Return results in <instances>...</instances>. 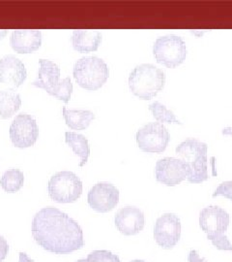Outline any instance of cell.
<instances>
[{
  "instance_id": "20",
  "label": "cell",
  "mask_w": 232,
  "mask_h": 262,
  "mask_svg": "<svg viewBox=\"0 0 232 262\" xmlns=\"http://www.w3.org/2000/svg\"><path fill=\"white\" fill-rule=\"evenodd\" d=\"M21 105L20 95L11 90L0 91V117L9 119L19 111Z\"/></svg>"
},
{
  "instance_id": "14",
  "label": "cell",
  "mask_w": 232,
  "mask_h": 262,
  "mask_svg": "<svg viewBox=\"0 0 232 262\" xmlns=\"http://www.w3.org/2000/svg\"><path fill=\"white\" fill-rule=\"evenodd\" d=\"M114 224L121 234L133 236L139 234L145 225L143 212L135 206H126L120 209L114 217Z\"/></svg>"
},
{
  "instance_id": "26",
  "label": "cell",
  "mask_w": 232,
  "mask_h": 262,
  "mask_svg": "<svg viewBox=\"0 0 232 262\" xmlns=\"http://www.w3.org/2000/svg\"><path fill=\"white\" fill-rule=\"evenodd\" d=\"M9 253V244L7 240L0 235V262L4 261Z\"/></svg>"
},
{
  "instance_id": "5",
  "label": "cell",
  "mask_w": 232,
  "mask_h": 262,
  "mask_svg": "<svg viewBox=\"0 0 232 262\" xmlns=\"http://www.w3.org/2000/svg\"><path fill=\"white\" fill-rule=\"evenodd\" d=\"M74 80L82 88L97 91L102 88L110 76L109 66L98 56H84L74 66Z\"/></svg>"
},
{
  "instance_id": "7",
  "label": "cell",
  "mask_w": 232,
  "mask_h": 262,
  "mask_svg": "<svg viewBox=\"0 0 232 262\" xmlns=\"http://www.w3.org/2000/svg\"><path fill=\"white\" fill-rule=\"evenodd\" d=\"M153 54L160 64L175 68L185 61L187 47L185 41L174 34L159 37L153 46Z\"/></svg>"
},
{
  "instance_id": "1",
  "label": "cell",
  "mask_w": 232,
  "mask_h": 262,
  "mask_svg": "<svg viewBox=\"0 0 232 262\" xmlns=\"http://www.w3.org/2000/svg\"><path fill=\"white\" fill-rule=\"evenodd\" d=\"M31 231L35 242L49 253L68 254L84 246L81 225L55 207L43 208L35 214Z\"/></svg>"
},
{
  "instance_id": "25",
  "label": "cell",
  "mask_w": 232,
  "mask_h": 262,
  "mask_svg": "<svg viewBox=\"0 0 232 262\" xmlns=\"http://www.w3.org/2000/svg\"><path fill=\"white\" fill-rule=\"evenodd\" d=\"M224 196L232 201V181L222 183L214 191L213 197Z\"/></svg>"
},
{
  "instance_id": "19",
  "label": "cell",
  "mask_w": 232,
  "mask_h": 262,
  "mask_svg": "<svg viewBox=\"0 0 232 262\" xmlns=\"http://www.w3.org/2000/svg\"><path fill=\"white\" fill-rule=\"evenodd\" d=\"M65 142L73 149L74 154L81 158L80 166H84L90 156V146L87 138L83 134L68 131L65 133Z\"/></svg>"
},
{
  "instance_id": "17",
  "label": "cell",
  "mask_w": 232,
  "mask_h": 262,
  "mask_svg": "<svg viewBox=\"0 0 232 262\" xmlns=\"http://www.w3.org/2000/svg\"><path fill=\"white\" fill-rule=\"evenodd\" d=\"M102 42V34L98 30L75 29L72 35V45L80 53H89L98 50Z\"/></svg>"
},
{
  "instance_id": "9",
  "label": "cell",
  "mask_w": 232,
  "mask_h": 262,
  "mask_svg": "<svg viewBox=\"0 0 232 262\" xmlns=\"http://www.w3.org/2000/svg\"><path fill=\"white\" fill-rule=\"evenodd\" d=\"M10 139L19 149L33 146L39 136V128L35 119L27 113H20L10 125Z\"/></svg>"
},
{
  "instance_id": "12",
  "label": "cell",
  "mask_w": 232,
  "mask_h": 262,
  "mask_svg": "<svg viewBox=\"0 0 232 262\" xmlns=\"http://www.w3.org/2000/svg\"><path fill=\"white\" fill-rule=\"evenodd\" d=\"M87 202L94 211L108 213L117 206L119 190L110 183H98L88 191Z\"/></svg>"
},
{
  "instance_id": "11",
  "label": "cell",
  "mask_w": 232,
  "mask_h": 262,
  "mask_svg": "<svg viewBox=\"0 0 232 262\" xmlns=\"http://www.w3.org/2000/svg\"><path fill=\"white\" fill-rule=\"evenodd\" d=\"M181 238V222L178 215L166 213L157 219L154 226V239L165 250L176 246Z\"/></svg>"
},
{
  "instance_id": "27",
  "label": "cell",
  "mask_w": 232,
  "mask_h": 262,
  "mask_svg": "<svg viewBox=\"0 0 232 262\" xmlns=\"http://www.w3.org/2000/svg\"><path fill=\"white\" fill-rule=\"evenodd\" d=\"M188 262H208L204 257H201L195 250H192L188 254Z\"/></svg>"
},
{
  "instance_id": "28",
  "label": "cell",
  "mask_w": 232,
  "mask_h": 262,
  "mask_svg": "<svg viewBox=\"0 0 232 262\" xmlns=\"http://www.w3.org/2000/svg\"><path fill=\"white\" fill-rule=\"evenodd\" d=\"M19 262H35L33 259H31L28 254L25 253H19Z\"/></svg>"
},
{
  "instance_id": "10",
  "label": "cell",
  "mask_w": 232,
  "mask_h": 262,
  "mask_svg": "<svg viewBox=\"0 0 232 262\" xmlns=\"http://www.w3.org/2000/svg\"><path fill=\"white\" fill-rule=\"evenodd\" d=\"M190 176V167L182 159L165 158L155 166V177L159 183L167 187H175Z\"/></svg>"
},
{
  "instance_id": "13",
  "label": "cell",
  "mask_w": 232,
  "mask_h": 262,
  "mask_svg": "<svg viewBox=\"0 0 232 262\" xmlns=\"http://www.w3.org/2000/svg\"><path fill=\"white\" fill-rule=\"evenodd\" d=\"M230 224V215L218 206L204 208L199 215V225L207 234V239L225 234Z\"/></svg>"
},
{
  "instance_id": "16",
  "label": "cell",
  "mask_w": 232,
  "mask_h": 262,
  "mask_svg": "<svg viewBox=\"0 0 232 262\" xmlns=\"http://www.w3.org/2000/svg\"><path fill=\"white\" fill-rule=\"evenodd\" d=\"M11 46L19 54H29L42 45V32L40 30L18 29L12 32Z\"/></svg>"
},
{
  "instance_id": "18",
  "label": "cell",
  "mask_w": 232,
  "mask_h": 262,
  "mask_svg": "<svg viewBox=\"0 0 232 262\" xmlns=\"http://www.w3.org/2000/svg\"><path fill=\"white\" fill-rule=\"evenodd\" d=\"M62 112L66 124L74 130H84L87 128L95 119L94 113L88 110H71L63 107Z\"/></svg>"
},
{
  "instance_id": "23",
  "label": "cell",
  "mask_w": 232,
  "mask_h": 262,
  "mask_svg": "<svg viewBox=\"0 0 232 262\" xmlns=\"http://www.w3.org/2000/svg\"><path fill=\"white\" fill-rule=\"evenodd\" d=\"M85 262H121L117 254H114L107 250H97L89 253L85 258Z\"/></svg>"
},
{
  "instance_id": "4",
  "label": "cell",
  "mask_w": 232,
  "mask_h": 262,
  "mask_svg": "<svg viewBox=\"0 0 232 262\" xmlns=\"http://www.w3.org/2000/svg\"><path fill=\"white\" fill-rule=\"evenodd\" d=\"M39 63L37 78L32 84L44 89L47 94L68 103L73 93V84L70 77L59 80L60 68L51 60L42 58L39 60Z\"/></svg>"
},
{
  "instance_id": "22",
  "label": "cell",
  "mask_w": 232,
  "mask_h": 262,
  "mask_svg": "<svg viewBox=\"0 0 232 262\" xmlns=\"http://www.w3.org/2000/svg\"><path fill=\"white\" fill-rule=\"evenodd\" d=\"M149 111L152 113L153 117L161 122H167V123H175V124H181V122L178 120L175 114L168 110L165 105L155 101L150 104L148 106Z\"/></svg>"
},
{
  "instance_id": "2",
  "label": "cell",
  "mask_w": 232,
  "mask_h": 262,
  "mask_svg": "<svg viewBox=\"0 0 232 262\" xmlns=\"http://www.w3.org/2000/svg\"><path fill=\"white\" fill-rule=\"evenodd\" d=\"M165 84V72L150 63L136 66L129 76L131 92L144 100L155 97L164 89Z\"/></svg>"
},
{
  "instance_id": "8",
  "label": "cell",
  "mask_w": 232,
  "mask_h": 262,
  "mask_svg": "<svg viewBox=\"0 0 232 262\" xmlns=\"http://www.w3.org/2000/svg\"><path fill=\"white\" fill-rule=\"evenodd\" d=\"M139 149L149 154H161L167 149L170 135L160 122H150L139 128L136 135Z\"/></svg>"
},
{
  "instance_id": "15",
  "label": "cell",
  "mask_w": 232,
  "mask_h": 262,
  "mask_svg": "<svg viewBox=\"0 0 232 262\" xmlns=\"http://www.w3.org/2000/svg\"><path fill=\"white\" fill-rule=\"evenodd\" d=\"M28 71L23 62L13 55L0 58V82L12 88H19L24 83Z\"/></svg>"
},
{
  "instance_id": "6",
  "label": "cell",
  "mask_w": 232,
  "mask_h": 262,
  "mask_svg": "<svg viewBox=\"0 0 232 262\" xmlns=\"http://www.w3.org/2000/svg\"><path fill=\"white\" fill-rule=\"evenodd\" d=\"M47 191L57 203H74L82 196L83 182L74 172H57L49 179Z\"/></svg>"
},
{
  "instance_id": "24",
  "label": "cell",
  "mask_w": 232,
  "mask_h": 262,
  "mask_svg": "<svg viewBox=\"0 0 232 262\" xmlns=\"http://www.w3.org/2000/svg\"><path fill=\"white\" fill-rule=\"evenodd\" d=\"M208 240L211 241L213 244L214 247H216L220 251H230L232 252V244L228 240L227 236L225 234L216 236V237H211L208 238Z\"/></svg>"
},
{
  "instance_id": "21",
  "label": "cell",
  "mask_w": 232,
  "mask_h": 262,
  "mask_svg": "<svg viewBox=\"0 0 232 262\" xmlns=\"http://www.w3.org/2000/svg\"><path fill=\"white\" fill-rule=\"evenodd\" d=\"M24 175L19 169L7 170L0 179V186L9 193L18 192L23 187Z\"/></svg>"
},
{
  "instance_id": "3",
  "label": "cell",
  "mask_w": 232,
  "mask_h": 262,
  "mask_svg": "<svg viewBox=\"0 0 232 262\" xmlns=\"http://www.w3.org/2000/svg\"><path fill=\"white\" fill-rule=\"evenodd\" d=\"M207 150V144L195 138L186 139L177 146V155L190 167V176L187 179L189 183L201 184L209 179Z\"/></svg>"
},
{
  "instance_id": "30",
  "label": "cell",
  "mask_w": 232,
  "mask_h": 262,
  "mask_svg": "<svg viewBox=\"0 0 232 262\" xmlns=\"http://www.w3.org/2000/svg\"><path fill=\"white\" fill-rule=\"evenodd\" d=\"M131 262H146L144 260H141V259H135V260H132Z\"/></svg>"
},
{
  "instance_id": "29",
  "label": "cell",
  "mask_w": 232,
  "mask_h": 262,
  "mask_svg": "<svg viewBox=\"0 0 232 262\" xmlns=\"http://www.w3.org/2000/svg\"><path fill=\"white\" fill-rule=\"evenodd\" d=\"M7 30L6 29H0V40L1 39H3V38L6 36V34H7Z\"/></svg>"
}]
</instances>
